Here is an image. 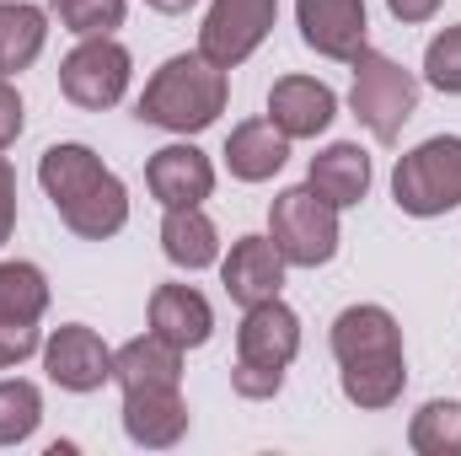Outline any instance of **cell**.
Returning a JSON list of instances; mask_svg holds the SVG:
<instances>
[{"mask_svg":"<svg viewBox=\"0 0 461 456\" xmlns=\"http://www.w3.org/2000/svg\"><path fill=\"white\" fill-rule=\"evenodd\" d=\"M333 360H339V387L354 408L381 414L402 397L408 387V354H402V328L386 306H344L333 317Z\"/></svg>","mask_w":461,"mask_h":456,"instance_id":"6da1fadb","label":"cell"},{"mask_svg":"<svg viewBox=\"0 0 461 456\" xmlns=\"http://www.w3.org/2000/svg\"><path fill=\"white\" fill-rule=\"evenodd\" d=\"M38 183L59 210L65 231H76L81 242H108L129 226V188L118 183L113 167H103L92 145H76V140L49 145L38 156Z\"/></svg>","mask_w":461,"mask_h":456,"instance_id":"7a4b0ae2","label":"cell"},{"mask_svg":"<svg viewBox=\"0 0 461 456\" xmlns=\"http://www.w3.org/2000/svg\"><path fill=\"white\" fill-rule=\"evenodd\" d=\"M226 97H230L226 70L215 59H204L199 49H188V54H172L145 81L134 118L150 123V129H167V134H199L226 114Z\"/></svg>","mask_w":461,"mask_h":456,"instance_id":"3957f363","label":"cell"},{"mask_svg":"<svg viewBox=\"0 0 461 456\" xmlns=\"http://www.w3.org/2000/svg\"><path fill=\"white\" fill-rule=\"evenodd\" d=\"M295 354H301V317L279 296L247 306L241 312V328H236V365H230L236 397H247V403L279 397L285 370H290Z\"/></svg>","mask_w":461,"mask_h":456,"instance_id":"277c9868","label":"cell"},{"mask_svg":"<svg viewBox=\"0 0 461 456\" xmlns=\"http://www.w3.org/2000/svg\"><path fill=\"white\" fill-rule=\"evenodd\" d=\"M392 199L402 215H419V221L451 215L461 205V134H435L408 156H397Z\"/></svg>","mask_w":461,"mask_h":456,"instance_id":"5b68a950","label":"cell"},{"mask_svg":"<svg viewBox=\"0 0 461 456\" xmlns=\"http://www.w3.org/2000/svg\"><path fill=\"white\" fill-rule=\"evenodd\" d=\"M348 108H354V118H359L381 145H397V140H402V123L419 114V81H413V70H402L397 59L365 49V54L354 59Z\"/></svg>","mask_w":461,"mask_h":456,"instance_id":"8992f818","label":"cell"},{"mask_svg":"<svg viewBox=\"0 0 461 456\" xmlns=\"http://www.w3.org/2000/svg\"><path fill=\"white\" fill-rule=\"evenodd\" d=\"M268 236H274V247L285 252L290 269H322L339 252V210L312 183L285 188L268 205Z\"/></svg>","mask_w":461,"mask_h":456,"instance_id":"52a82bcc","label":"cell"},{"mask_svg":"<svg viewBox=\"0 0 461 456\" xmlns=\"http://www.w3.org/2000/svg\"><path fill=\"white\" fill-rule=\"evenodd\" d=\"M129 76H134V59H129V49L118 43L113 32L81 38V43L59 59V92H65L76 108H86V114H103V108L123 103Z\"/></svg>","mask_w":461,"mask_h":456,"instance_id":"ba28073f","label":"cell"},{"mask_svg":"<svg viewBox=\"0 0 461 456\" xmlns=\"http://www.w3.org/2000/svg\"><path fill=\"white\" fill-rule=\"evenodd\" d=\"M274 22H279V0H210L199 27V54L215 59L221 70H236L263 49Z\"/></svg>","mask_w":461,"mask_h":456,"instance_id":"9c48e42d","label":"cell"},{"mask_svg":"<svg viewBox=\"0 0 461 456\" xmlns=\"http://www.w3.org/2000/svg\"><path fill=\"white\" fill-rule=\"evenodd\" d=\"M43 370H49V381L59 392H81L86 397V392H97V387L113 381V349L103 343L97 328L65 323V328H54L43 339Z\"/></svg>","mask_w":461,"mask_h":456,"instance_id":"30bf717a","label":"cell"},{"mask_svg":"<svg viewBox=\"0 0 461 456\" xmlns=\"http://www.w3.org/2000/svg\"><path fill=\"white\" fill-rule=\"evenodd\" d=\"M295 22H301V43L322 59L354 65L370 43V11L365 0H295Z\"/></svg>","mask_w":461,"mask_h":456,"instance_id":"8fae6325","label":"cell"},{"mask_svg":"<svg viewBox=\"0 0 461 456\" xmlns=\"http://www.w3.org/2000/svg\"><path fill=\"white\" fill-rule=\"evenodd\" d=\"M145 188H150V199H156L161 210L204 205V199L215 194V161H210L199 145H188V140L161 145V150L145 161Z\"/></svg>","mask_w":461,"mask_h":456,"instance_id":"7c38bea8","label":"cell"},{"mask_svg":"<svg viewBox=\"0 0 461 456\" xmlns=\"http://www.w3.org/2000/svg\"><path fill=\"white\" fill-rule=\"evenodd\" d=\"M285 252L274 247V236H236L230 242V252L221 258V285H226V296L247 312V306H258V301H274L279 290H285Z\"/></svg>","mask_w":461,"mask_h":456,"instance_id":"4fadbf2b","label":"cell"},{"mask_svg":"<svg viewBox=\"0 0 461 456\" xmlns=\"http://www.w3.org/2000/svg\"><path fill=\"white\" fill-rule=\"evenodd\" d=\"M123 435L145 451H167L188 435L183 387H129L123 392Z\"/></svg>","mask_w":461,"mask_h":456,"instance_id":"5bb4252c","label":"cell"},{"mask_svg":"<svg viewBox=\"0 0 461 456\" xmlns=\"http://www.w3.org/2000/svg\"><path fill=\"white\" fill-rule=\"evenodd\" d=\"M268 118L290 134V140H317L333 129L339 118V97L328 81L317 76H279L274 92H268Z\"/></svg>","mask_w":461,"mask_h":456,"instance_id":"9a60e30c","label":"cell"},{"mask_svg":"<svg viewBox=\"0 0 461 456\" xmlns=\"http://www.w3.org/2000/svg\"><path fill=\"white\" fill-rule=\"evenodd\" d=\"M150 333H161L167 343H177L188 354V349L210 343L215 312H210V301L194 285H156L150 290Z\"/></svg>","mask_w":461,"mask_h":456,"instance_id":"2e32d148","label":"cell"},{"mask_svg":"<svg viewBox=\"0 0 461 456\" xmlns=\"http://www.w3.org/2000/svg\"><path fill=\"white\" fill-rule=\"evenodd\" d=\"M290 161V134L274 118H247L236 123L226 140V167L236 183H268Z\"/></svg>","mask_w":461,"mask_h":456,"instance_id":"e0dca14e","label":"cell"},{"mask_svg":"<svg viewBox=\"0 0 461 456\" xmlns=\"http://www.w3.org/2000/svg\"><path fill=\"white\" fill-rule=\"evenodd\" d=\"M306 183H312L333 210H354V205L370 194V156H365L354 140H333L328 150L312 156Z\"/></svg>","mask_w":461,"mask_h":456,"instance_id":"ac0fdd59","label":"cell"},{"mask_svg":"<svg viewBox=\"0 0 461 456\" xmlns=\"http://www.w3.org/2000/svg\"><path fill=\"white\" fill-rule=\"evenodd\" d=\"M161 252L188 274L221 263V231L204 215V205H177V210L161 215Z\"/></svg>","mask_w":461,"mask_h":456,"instance_id":"d6986e66","label":"cell"},{"mask_svg":"<svg viewBox=\"0 0 461 456\" xmlns=\"http://www.w3.org/2000/svg\"><path fill=\"white\" fill-rule=\"evenodd\" d=\"M113 381L129 387H183V349L161 333H140L123 349H113Z\"/></svg>","mask_w":461,"mask_h":456,"instance_id":"ffe728a7","label":"cell"},{"mask_svg":"<svg viewBox=\"0 0 461 456\" xmlns=\"http://www.w3.org/2000/svg\"><path fill=\"white\" fill-rule=\"evenodd\" d=\"M49 43V11L32 0H0V76H22Z\"/></svg>","mask_w":461,"mask_h":456,"instance_id":"44dd1931","label":"cell"},{"mask_svg":"<svg viewBox=\"0 0 461 456\" xmlns=\"http://www.w3.org/2000/svg\"><path fill=\"white\" fill-rule=\"evenodd\" d=\"M49 312V279L38 263L27 258H5L0 263V317L11 323H43Z\"/></svg>","mask_w":461,"mask_h":456,"instance_id":"7402d4cb","label":"cell"},{"mask_svg":"<svg viewBox=\"0 0 461 456\" xmlns=\"http://www.w3.org/2000/svg\"><path fill=\"white\" fill-rule=\"evenodd\" d=\"M408 446L419 456H461V403L435 397L408 419Z\"/></svg>","mask_w":461,"mask_h":456,"instance_id":"603a6c76","label":"cell"},{"mask_svg":"<svg viewBox=\"0 0 461 456\" xmlns=\"http://www.w3.org/2000/svg\"><path fill=\"white\" fill-rule=\"evenodd\" d=\"M38 424H43V392L22 376H0V446L32 441Z\"/></svg>","mask_w":461,"mask_h":456,"instance_id":"cb8c5ba5","label":"cell"},{"mask_svg":"<svg viewBox=\"0 0 461 456\" xmlns=\"http://www.w3.org/2000/svg\"><path fill=\"white\" fill-rule=\"evenodd\" d=\"M54 16L76 38H103V32H118L123 27L129 0H54Z\"/></svg>","mask_w":461,"mask_h":456,"instance_id":"d4e9b609","label":"cell"},{"mask_svg":"<svg viewBox=\"0 0 461 456\" xmlns=\"http://www.w3.org/2000/svg\"><path fill=\"white\" fill-rule=\"evenodd\" d=\"M424 81L446 97H461V22L435 32L429 49H424Z\"/></svg>","mask_w":461,"mask_h":456,"instance_id":"484cf974","label":"cell"},{"mask_svg":"<svg viewBox=\"0 0 461 456\" xmlns=\"http://www.w3.org/2000/svg\"><path fill=\"white\" fill-rule=\"evenodd\" d=\"M32 354H43L38 323H11V317H0V370H11V365H22V360H32Z\"/></svg>","mask_w":461,"mask_h":456,"instance_id":"4316f807","label":"cell"},{"mask_svg":"<svg viewBox=\"0 0 461 456\" xmlns=\"http://www.w3.org/2000/svg\"><path fill=\"white\" fill-rule=\"evenodd\" d=\"M27 129V108H22V92L11 87V76H0V156L22 140Z\"/></svg>","mask_w":461,"mask_h":456,"instance_id":"83f0119b","label":"cell"},{"mask_svg":"<svg viewBox=\"0 0 461 456\" xmlns=\"http://www.w3.org/2000/svg\"><path fill=\"white\" fill-rule=\"evenodd\" d=\"M11 231H16V172L0 156V247L11 242Z\"/></svg>","mask_w":461,"mask_h":456,"instance_id":"f1b7e54d","label":"cell"},{"mask_svg":"<svg viewBox=\"0 0 461 456\" xmlns=\"http://www.w3.org/2000/svg\"><path fill=\"white\" fill-rule=\"evenodd\" d=\"M386 11H392L402 27H419V22H429V16L440 11V0H386Z\"/></svg>","mask_w":461,"mask_h":456,"instance_id":"f546056e","label":"cell"},{"mask_svg":"<svg viewBox=\"0 0 461 456\" xmlns=\"http://www.w3.org/2000/svg\"><path fill=\"white\" fill-rule=\"evenodd\" d=\"M150 11H161V16H183V11H194L199 0H145Z\"/></svg>","mask_w":461,"mask_h":456,"instance_id":"4dcf8cb0","label":"cell"}]
</instances>
